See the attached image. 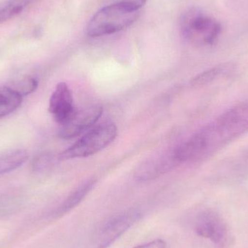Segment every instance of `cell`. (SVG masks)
I'll use <instances>...</instances> for the list:
<instances>
[{
	"mask_svg": "<svg viewBox=\"0 0 248 248\" xmlns=\"http://www.w3.org/2000/svg\"><path fill=\"white\" fill-rule=\"evenodd\" d=\"M248 131V100L226 110L193 135L202 158Z\"/></svg>",
	"mask_w": 248,
	"mask_h": 248,
	"instance_id": "1",
	"label": "cell"
},
{
	"mask_svg": "<svg viewBox=\"0 0 248 248\" xmlns=\"http://www.w3.org/2000/svg\"><path fill=\"white\" fill-rule=\"evenodd\" d=\"M139 11L128 10L119 4H108L93 16L87 26L90 37H100L122 31L133 24Z\"/></svg>",
	"mask_w": 248,
	"mask_h": 248,
	"instance_id": "2",
	"label": "cell"
},
{
	"mask_svg": "<svg viewBox=\"0 0 248 248\" xmlns=\"http://www.w3.org/2000/svg\"><path fill=\"white\" fill-rule=\"evenodd\" d=\"M138 210L121 213L97 226L76 248H108L140 218Z\"/></svg>",
	"mask_w": 248,
	"mask_h": 248,
	"instance_id": "3",
	"label": "cell"
},
{
	"mask_svg": "<svg viewBox=\"0 0 248 248\" xmlns=\"http://www.w3.org/2000/svg\"><path fill=\"white\" fill-rule=\"evenodd\" d=\"M181 29L185 39L201 46L214 45L221 33L220 23L197 9H192L183 15Z\"/></svg>",
	"mask_w": 248,
	"mask_h": 248,
	"instance_id": "4",
	"label": "cell"
},
{
	"mask_svg": "<svg viewBox=\"0 0 248 248\" xmlns=\"http://www.w3.org/2000/svg\"><path fill=\"white\" fill-rule=\"evenodd\" d=\"M117 135V127L111 122L97 125L83 136L75 144L62 152V160L86 157L96 154L113 142Z\"/></svg>",
	"mask_w": 248,
	"mask_h": 248,
	"instance_id": "5",
	"label": "cell"
},
{
	"mask_svg": "<svg viewBox=\"0 0 248 248\" xmlns=\"http://www.w3.org/2000/svg\"><path fill=\"white\" fill-rule=\"evenodd\" d=\"M194 230L198 235L211 240L217 248H230L233 237L222 217L214 211L200 213L194 221Z\"/></svg>",
	"mask_w": 248,
	"mask_h": 248,
	"instance_id": "6",
	"label": "cell"
},
{
	"mask_svg": "<svg viewBox=\"0 0 248 248\" xmlns=\"http://www.w3.org/2000/svg\"><path fill=\"white\" fill-rule=\"evenodd\" d=\"M102 106H94L79 110H75L71 117L61 125L58 135L64 140H69L81 135L91 128L103 114Z\"/></svg>",
	"mask_w": 248,
	"mask_h": 248,
	"instance_id": "7",
	"label": "cell"
},
{
	"mask_svg": "<svg viewBox=\"0 0 248 248\" xmlns=\"http://www.w3.org/2000/svg\"><path fill=\"white\" fill-rule=\"evenodd\" d=\"M75 110L74 99L69 87L65 83H59L49 100V113L53 115L55 121L60 125H62L71 117Z\"/></svg>",
	"mask_w": 248,
	"mask_h": 248,
	"instance_id": "8",
	"label": "cell"
},
{
	"mask_svg": "<svg viewBox=\"0 0 248 248\" xmlns=\"http://www.w3.org/2000/svg\"><path fill=\"white\" fill-rule=\"evenodd\" d=\"M175 150L155 158L147 160L136 170L135 177L140 181H149L158 177L178 164Z\"/></svg>",
	"mask_w": 248,
	"mask_h": 248,
	"instance_id": "9",
	"label": "cell"
},
{
	"mask_svg": "<svg viewBox=\"0 0 248 248\" xmlns=\"http://www.w3.org/2000/svg\"><path fill=\"white\" fill-rule=\"evenodd\" d=\"M96 179H92L78 186L76 190H74L63 202L52 213V217L54 218H58L65 215L71 210L77 207L89 192L93 189L96 185Z\"/></svg>",
	"mask_w": 248,
	"mask_h": 248,
	"instance_id": "10",
	"label": "cell"
},
{
	"mask_svg": "<svg viewBox=\"0 0 248 248\" xmlns=\"http://www.w3.org/2000/svg\"><path fill=\"white\" fill-rule=\"evenodd\" d=\"M29 158L27 151L23 149L8 150L0 153V175L16 170Z\"/></svg>",
	"mask_w": 248,
	"mask_h": 248,
	"instance_id": "11",
	"label": "cell"
},
{
	"mask_svg": "<svg viewBox=\"0 0 248 248\" xmlns=\"http://www.w3.org/2000/svg\"><path fill=\"white\" fill-rule=\"evenodd\" d=\"M38 0H7L0 4V24L23 13Z\"/></svg>",
	"mask_w": 248,
	"mask_h": 248,
	"instance_id": "12",
	"label": "cell"
},
{
	"mask_svg": "<svg viewBox=\"0 0 248 248\" xmlns=\"http://www.w3.org/2000/svg\"><path fill=\"white\" fill-rule=\"evenodd\" d=\"M22 96L6 87L0 90V118L13 113L21 105Z\"/></svg>",
	"mask_w": 248,
	"mask_h": 248,
	"instance_id": "13",
	"label": "cell"
},
{
	"mask_svg": "<svg viewBox=\"0 0 248 248\" xmlns=\"http://www.w3.org/2000/svg\"><path fill=\"white\" fill-rule=\"evenodd\" d=\"M228 67L226 65H218L211 69L203 71L192 78L191 84L192 87H201L207 85L215 81L218 77L224 75L227 71Z\"/></svg>",
	"mask_w": 248,
	"mask_h": 248,
	"instance_id": "14",
	"label": "cell"
},
{
	"mask_svg": "<svg viewBox=\"0 0 248 248\" xmlns=\"http://www.w3.org/2000/svg\"><path fill=\"white\" fill-rule=\"evenodd\" d=\"M8 87L17 92L23 97L36 91L38 87V82L35 78L27 77V78L18 80L17 82L13 83L10 87Z\"/></svg>",
	"mask_w": 248,
	"mask_h": 248,
	"instance_id": "15",
	"label": "cell"
},
{
	"mask_svg": "<svg viewBox=\"0 0 248 248\" xmlns=\"http://www.w3.org/2000/svg\"><path fill=\"white\" fill-rule=\"evenodd\" d=\"M146 2L147 0H107V4H119L133 11H139Z\"/></svg>",
	"mask_w": 248,
	"mask_h": 248,
	"instance_id": "16",
	"label": "cell"
},
{
	"mask_svg": "<svg viewBox=\"0 0 248 248\" xmlns=\"http://www.w3.org/2000/svg\"><path fill=\"white\" fill-rule=\"evenodd\" d=\"M135 248H166V245L163 240H157L137 246Z\"/></svg>",
	"mask_w": 248,
	"mask_h": 248,
	"instance_id": "17",
	"label": "cell"
}]
</instances>
